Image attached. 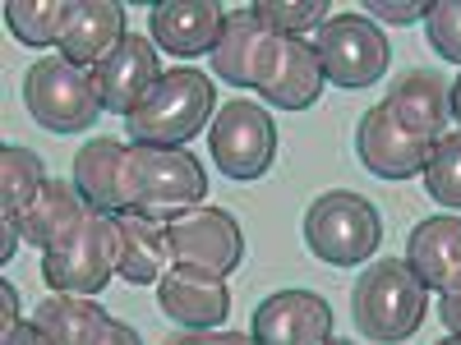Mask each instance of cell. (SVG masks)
Segmentation results:
<instances>
[{"label": "cell", "instance_id": "cell-14", "mask_svg": "<svg viewBox=\"0 0 461 345\" xmlns=\"http://www.w3.org/2000/svg\"><path fill=\"white\" fill-rule=\"evenodd\" d=\"M152 42L171 56H212L226 28V10L217 0H162L148 10Z\"/></svg>", "mask_w": 461, "mask_h": 345}, {"label": "cell", "instance_id": "cell-33", "mask_svg": "<svg viewBox=\"0 0 461 345\" xmlns=\"http://www.w3.org/2000/svg\"><path fill=\"white\" fill-rule=\"evenodd\" d=\"M0 304H5V309H0V336H5V332H14L19 327V314H14V286H0Z\"/></svg>", "mask_w": 461, "mask_h": 345}, {"label": "cell", "instance_id": "cell-5", "mask_svg": "<svg viewBox=\"0 0 461 345\" xmlns=\"http://www.w3.org/2000/svg\"><path fill=\"white\" fill-rule=\"evenodd\" d=\"M111 277H121V226L111 212L88 208V217L69 235L42 253V281L60 295H88L97 299Z\"/></svg>", "mask_w": 461, "mask_h": 345}, {"label": "cell", "instance_id": "cell-27", "mask_svg": "<svg viewBox=\"0 0 461 345\" xmlns=\"http://www.w3.org/2000/svg\"><path fill=\"white\" fill-rule=\"evenodd\" d=\"M69 345H143V341H139V332H134L130 323L102 314L97 323H88V327H84L79 336H74Z\"/></svg>", "mask_w": 461, "mask_h": 345}, {"label": "cell", "instance_id": "cell-10", "mask_svg": "<svg viewBox=\"0 0 461 345\" xmlns=\"http://www.w3.org/2000/svg\"><path fill=\"white\" fill-rule=\"evenodd\" d=\"M167 235L176 249V262L185 267H203L212 277L236 272L240 258H245V235H240V221L230 217L226 208H185L167 221Z\"/></svg>", "mask_w": 461, "mask_h": 345}, {"label": "cell", "instance_id": "cell-11", "mask_svg": "<svg viewBox=\"0 0 461 345\" xmlns=\"http://www.w3.org/2000/svg\"><path fill=\"white\" fill-rule=\"evenodd\" d=\"M356 152H360V162H365L369 175H378V180H411V175H425L434 143L415 138L393 115V106L378 102V106H369L360 115Z\"/></svg>", "mask_w": 461, "mask_h": 345}, {"label": "cell", "instance_id": "cell-4", "mask_svg": "<svg viewBox=\"0 0 461 345\" xmlns=\"http://www.w3.org/2000/svg\"><path fill=\"white\" fill-rule=\"evenodd\" d=\"M212 106H217L212 79H203L199 69H171L125 115L130 138L148 143V147H180L203 134V125L212 120Z\"/></svg>", "mask_w": 461, "mask_h": 345}, {"label": "cell", "instance_id": "cell-35", "mask_svg": "<svg viewBox=\"0 0 461 345\" xmlns=\"http://www.w3.org/2000/svg\"><path fill=\"white\" fill-rule=\"evenodd\" d=\"M438 345H461V336H443V341H438Z\"/></svg>", "mask_w": 461, "mask_h": 345}, {"label": "cell", "instance_id": "cell-12", "mask_svg": "<svg viewBox=\"0 0 461 345\" xmlns=\"http://www.w3.org/2000/svg\"><path fill=\"white\" fill-rule=\"evenodd\" d=\"M249 336L258 345H323V341H332V309L314 290L267 295L254 309Z\"/></svg>", "mask_w": 461, "mask_h": 345}, {"label": "cell", "instance_id": "cell-34", "mask_svg": "<svg viewBox=\"0 0 461 345\" xmlns=\"http://www.w3.org/2000/svg\"><path fill=\"white\" fill-rule=\"evenodd\" d=\"M452 120H456V125H461V79H456V84H452Z\"/></svg>", "mask_w": 461, "mask_h": 345}, {"label": "cell", "instance_id": "cell-6", "mask_svg": "<svg viewBox=\"0 0 461 345\" xmlns=\"http://www.w3.org/2000/svg\"><path fill=\"white\" fill-rule=\"evenodd\" d=\"M23 106L42 129L51 134H79L102 115L97 69H84L65 56H47L28 69L23 79Z\"/></svg>", "mask_w": 461, "mask_h": 345}, {"label": "cell", "instance_id": "cell-29", "mask_svg": "<svg viewBox=\"0 0 461 345\" xmlns=\"http://www.w3.org/2000/svg\"><path fill=\"white\" fill-rule=\"evenodd\" d=\"M167 345H258V341L240 336V332H180Z\"/></svg>", "mask_w": 461, "mask_h": 345}, {"label": "cell", "instance_id": "cell-2", "mask_svg": "<svg viewBox=\"0 0 461 345\" xmlns=\"http://www.w3.org/2000/svg\"><path fill=\"white\" fill-rule=\"evenodd\" d=\"M212 74L230 88H258L277 111H310L323 93V69L314 42L263 28L249 10H226Z\"/></svg>", "mask_w": 461, "mask_h": 345}, {"label": "cell", "instance_id": "cell-20", "mask_svg": "<svg viewBox=\"0 0 461 345\" xmlns=\"http://www.w3.org/2000/svg\"><path fill=\"white\" fill-rule=\"evenodd\" d=\"M88 208H93V203L79 194V184H74V180H47L42 194L32 199V208H28L23 221H19V226H23V240L37 244L42 253L56 249L69 230L88 217Z\"/></svg>", "mask_w": 461, "mask_h": 345}, {"label": "cell", "instance_id": "cell-21", "mask_svg": "<svg viewBox=\"0 0 461 345\" xmlns=\"http://www.w3.org/2000/svg\"><path fill=\"white\" fill-rule=\"evenodd\" d=\"M69 19H74V0H10L5 5L10 32L23 47H37V51L60 47L69 32Z\"/></svg>", "mask_w": 461, "mask_h": 345}, {"label": "cell", "instance_id": "cell-22", "mask_svg": "<svg viewBox=\"0 0 461 345\" xmlns=\"http://www.w3.org/2000/svg\"><path fill=\"white\" fill-rule=\"evenodd\" d=\"M42 157L32 147H19V143H5L0 147V217H19L32 208V199L42 194Z\"/></svg>", "mask_w": 461, "mask_h": 345}, {"label": "cell", "instance_id": "cell-36", "mask_svg": "<svg viewBox=\"0 0 461 345\" xmlns=\"http://www.w3.org/2000/svg\"><path fill=\"white\" fill-rule=\"evenodd\" d=\"M323 345H351V341H337V336H332V341H323Z\"/></svg>", "mask_w": 461, "mask_h": 345}, {"label": "cell", "instance_id": "cell-18", "mask_svg": "<svg viewBox=\"0 0 461 345\" xmlns=\"http://www.w3.org/2000/svg\"><path fill=\"white\" fill-rule=\"evenodd\" d=\"M388 106L415 138L438 143L447 134V120H452V84H443L429 69H411L393 84Z\"/></svg>", "mask_w": 461, "mask_h": 345}, {"label": "cell", "instance_id": "cell-15", "mask_svg": "<svg viewBox=\"0 0 461 345\" xmlns=\"http://www.w3.org/2000/svg\"><path fill=\"white\" fill-rule=\"evenodd\" d=\"M162 79V65H158V51H152L148 37L130 32L115 56L97 69V93H102V111H115V115H130L148 93L152 84Z\"/></svg>", "mask_w": 461, "mask_h": 345}, {"label": "cell", "instance_id": "cell-17", "mask_svg": "<svg viewBox=\"0 0 461 345\" xmlns=\"http://www.w3.org/2000/svg\"><path fill=\"white\" fill-rule=\"evenodd\" d=\"M125 37H130L125 10L115 0H74V19H69V32L60 42V56L84 65V69H102Z\"/></svg>", "mask_w": 461, "mask_h": 345}, {"label": "cell", "instance_id": "cell-1", "mask_svg": "<svg viewBox=\"0 0 461 345\" xmlns=\"http://www.w3.org/2000/svg\"><path fill=\"white\" fill-rule=\"evenodd\" d=\"M74 184L97 212H148L171 221L208 199L203 166L180 147H148L121 138H93L74 157Z\"/></svg>", "mask_w": 461, "mask_h": 345}, {"label": "cell", "instance_id": "cell-26", "mask_svg": "<svg viewBox=\"0 0 461 345\" xmlns=\"http://www.w3.org/2000/svg\"><path fill=\"white\" fill-rule=\"evenodd\" d=\"M425 32L443 60L461 65V0H434L425 14Z\"/></svg>", "mask_w": 461, "mask_h": 345}, {"label": "cell", "instance_id": "cell-19", "mask_svg": "<svg viewBox=\"0 0 461 345\" xmlns=\"http://www.w3.org/2000/svg\"><path fill=\"white\" fill-rule=\"evenodd\" d=\"M115 226H121V277L130 286H152L176 267L167 221L148 217V212H121Z\"/></svg>", "mask_w": 461, "mask_h": 345}, {"label": "cell", "instance_id": "cell-31", "mask_svg": "<svg viewBox=\"0 0 461 345\" xmlns=\"http://www.w3.org/2000/svg\"><path fill=\"white\" fill-rule=\"evenodd\" d=\"M438 318H443L447 336H461V286H456L452 295H443V304H438Z\"/></svg>", "mask_w": 461, "mask_h": 345}, {"label": "cell", "instance_id": "cell-24", "mask_svg": "<svg viewBox=\"0 0 461 345\" xmlns=\"http://www.w3.org/2000/svg\"><path fill=\"white\" fill-rule=\"evenodd\" d=\"M249 14L282 37H304V32H319L328 23L332 5L328 0H254Z\"/></svg>", "mask_w": 461, "mask_h": 345}, {"label": "cell", "instance_id": "cell-7", "mask_svg": "<svg viewBox=\"0 0 461 345\" xmlns=\"http://www.w3.org/2000/svg\"><path fill=\"white\" fill-rule=\"evenodd\" d=\"M383 240V217L369 199L351 194V189H332V194L314 199L304 212V244L328 267H356L374 258Z\"/></svg>", "mask_w": 461, "mask_h": 345}, {"label": "cell", "instance_id": "cell-9", "mask_svg": "<svg viewBox=\"0 0 461 345\" xmlns=\"http://www.w3.org/2000/svg\"><path fill=\"white\" fill-rule=\"evenodd\" d=\"M208 147L221 175L230 180H258L277 162V125L273 115L254 102H226L217 120L208 125Z\"/></svg>", "mask_w": 461, "mask_h": 345}, {"label": "cell", "instance_id": "cell-30", "mask_svg": "<svg viewBox=\"0 0 461 345\" xmlns=\"http://www.w3.org/2000/svg\"><path fill=\"white\" fill-rule=\"evenodd\" d=\"M0 345H56L42 327H37V323H19L14 332H5V336H0Z\"/></svg>", "mask_w": 461, "mask_h": 345}, {"label": "cell", "instance_id": "cell-8", "mask_svg": "<svg viewBox=\"0 0 461 345\" xmlns=\"http://www.w3.org/2000/svg\"><path fill=\"white\" fill-rule=\"evenodd\" d=\"M314 56L323 69V84L332 88H374L388 74V37L365 14H332L314 32Z\"/></svg>", "mask_w": 461, "mask_h": 345}, {"label": "cell", "instance_id": "cell-25", "mask_svg": "<svg viewBox=\"0 0 461 345\" xmlns=\"http://www.w3.org/2000/svg\"><path fill=\"white\" fill-rule=\"evenodd\" d=\"M425 189L429 199H438L443 208H461V129L443 134L429 152V166H425Z\"/></svg>", "mask_w": 461, "mask_h": 345}, {"label": "cell", "instance_id": "cell-13", "mask_svg": "<svg viewBox=\"0 0 461 345\" xmlns=\"http://www.w3.org/2000/svg\"><path fill=\"white\" fill-rule=\"evenodd\" d=\"M158 304H162V314L176 318L180 327L212 332L230 314V290H226V277H212V272H203V267L176 262L158 281Z\"/></svg>", "mask_w": 461, "mask_h": 345}, {"label": "cell", "instance_id": "cell-32", "mask_svg": "<svg viewBox=\"0 0 461 345\" xmlns=\"http://www.w3.org/2000/svg\"><path fill=\"white\" fill-rule=\"evenodd\" d=\"M19 235H23V226H19V217H0V258H14V249H19Z\"/></svg>", "mask_w": 461, "mask_h": 345}, {"label": "cell", "instance_id": "cell-23", "mask_svg": "<svg viewBox=\"0 0 461 345\" xmlns=\"http://www.w3.org/2000/svg\"><path fill=\"white\" fill-rule=\"evenodd\" d=\"M106 309H97V304L88 299V295H60V290H51L42 304H37V314H32V323L42 327L56 345H69L74 336H79L88 323H97Z\"/></svg>", "mask_w": 461, "mask_h": 345}, {"label": "cell", "instance_id": "cell-3", "mask_svg": "<svg viewBox=\"0 0 461 345\" xmlns=\"http://www.w3.org/2000/svg\"><path fill=\"white\" fill-rule=\"evenodd\" d=\"M429 290L420 286V277L411 272L406 258H383L369 272H360L356 290H351V314L365 341H383L397 345L411 341L425 327V309H429Z\"/></svg>", "mask_w": 461, "mask_h": 345}, {"label": "cell", "instance_id": "cell-16", "mask_svg": "<svg viewBox=\"0 0 461 345\" xmlns=\"http://www.w3.org/2000/svg\"><path fill=\"white\" fill-rule=\"evenodd\" d=\"M406 262L425 290L452 295L461 286V217H429L411 230Z\"/></svg>", "mask_w": 461, "mask_h": 345}, {"label": "cell", "instance_id": "cell-28", "mask_svg": "<svg viewBox=\"0 0 461 345\" xmlns=\"http://www.w3.org/2000/svg\"><path fill=\"white\" fill-rule=\"evenodd\" d=\"M365 14H378L383 23H415V19H425L429 5L425 0H411V5H388V0H369Z\"/></svg>", "mask_w": 461, "mask_h": 345}]
</instances>
